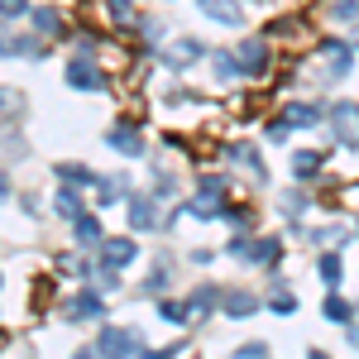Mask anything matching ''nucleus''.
<instances>
[{
	"label": "nucleus",
	"mask_w": 359,
	"mask_h": 359,
	"mask_svg": "<svg viewBox=\"0 0 359 359\" xmlns=\"http://www.w3.org/2000/svg\"><path fill=\"white\" fill-rule=\"evenodd\" d=\"M196 5H201V15H206V20H216V25H225V29H240V25H245L240 0H196Z\"/></svg>",
	"instance_id": "nucleus-9"
},
{
	"label": "nucleus",
	"mask_w": 359,
	"mask_h": 359,
	"mask_svg": "<svg viewBox=\"0 0 359 359\" xmlns=\"http://www.w3.org/2000/svg\"><path fill=\"white\" fill-rule=\"evenodd\" d=\"M106 149L125 154V158H144V130H139V125H130V120H120V125H111V130H106Z\"/></svg>",
	"instance_id": "nucleus-4"
},
{
	"label": "nucleus",
	"mask_w": 359,
	"mask_h": 359,
	"mask_svg": "<svg viewBox=\"0 0 359 359\" xmlns=\"http://www.w3.org/2000/svg\"><path fill=\"white\" fill-rule=\"evenodd\" d=\"M350 316H355V306L345 302V297H326V321H335V326H345V321H350Z\"/></svg>",
	"instance_id": "nucleus-28"
},
{
	"label": "nucleus",
	"mask_w": 359,
	"mask_h": 359,
	"mask_svg": "<svg viewBox=\"0 0 359 359\" xmlns=\"http://www.w3.org/2000/svg\"><path fill=\"white\" fill-rule=\"evenodd\" d=\"M230 158H240L249 172H259V182H264V158H259V149L254 144H230Z\"/></svg>",
	"instance_id": "nucleus-26"
},
{
	"label": "nucleus",
	"mask_w": 359,
	"mask_h": 359,
	"mask_svg": "<svg viewBox=\"0 0 359 359\" xmlns=\"http://www.w3.org/2000/svg\"><path fill=\"white\" fill-rule=\"evenodd\" d=\"M5 106H10V96H5V91H0V111H5Z\"/></svg>",
	"instance_id": "nucleus-39"
},
{
	"label": "nucleus",
	"mask_w": 359,
	"mask_h": 359,
	"mask_svg": "<svg viewBox=\"0 0 359 359\" xmlns=\"http://www.w3.org/2000/svg\"><path fill=\"white\" fill-rule=\"evenodd\" d=\"M125 187H130V177H125V172H115V177H101V182H96V196H101L96 206H115Z\"/></svg>",
	"instance_id": "nucleus-21"
},
{
	"label": "nucleus",
	"mask_w": 359,
	"mask_h": 359,
	"mask_svg": "<svg viewBox=\"0 0 359 359\" xmlns=\"http://www.w3.org/2000/svg\"><path fill=\"white\" fill-rule=\"evenodd\" d=\"M221 306L235 316V321H245V316L259 311V297H254V292H240V287H230V292H221Z\"/></svg>",
	"instance_id": "nucleus-12"
},
{
	"label": "nucleus",
	"mask_w": 359,
	"mask_h": 359,
	"mask_svg": "<svg viewBox=\"0 0 359 359\" xmlns=\"http://www.w3.org/2000/svg\"><path fill=\"white\" fill-rule=\"evenodd\" d=\"M111 20H120V25L130 20V0H111Z\"/></svg>",
	"instance_id": "nucleus-37"
},
{
	"label": "nucleus",
	"mask_w": 359,
	"mask_h": 359,
	"mask_svg": "<svg viewBox=\"0 0 359 359\" xmlns=\"http://www.w3.org/2000/svg\"><path fill=\"white\" fill-rule=\"evenodd\" d=\"M316 172H321V154L316 149H297L292 154V182H311Z\"/></svg>",
	"instance_id": "nucleus-16"
},
{
	"label": "nucleus",
	"mask_w": 359,
	"mask_h": 359,
	"mask_svg": "<svg viewBox=\"0 0 359 359\" xmlns=\"http://www.w3.org/2000/svg\"><path fill=\"white\" fill-rule=\"evenodd\" d=\"M53 172H57V182H72V187H96V182H101V177L82 163H57Z\"/></svg>",
	"instance_id": "nucleus-17"
},
{
	"label": "nucleus",
	"mask_w": 359,
	"mask_h": 359,
	"mask_svg": "<svg viewBox=\"0 0 359 359\" xmlns=\"http://www.w3.org/2000/svg\"><path fill=\"white\" fill-rule=\"evenodd\" d=\"M5 196H10V177L0 172V201H5Z\"/></svg>",
	"instance_id": "nucleus-38"
},
{
	"label": "nucleus",
	"mask_w": 359,
	"mask_h": 359,
	"mask_svg": "<svg viewBox=\"0 0 359 359\" xmlns=\"http://www.w3.org/2000/svg\"><path fill=\"white\" fill-rule=\"evenodd\" d=\"M29 15V0H0V20H20Z\"/></svg>",
	"instance_id": "nucleus-33"
},
{
	"label": "nucleus",
	"mask_w": 359,
	"mask_h": 359,
	"mask_svg": "<svg viewBox=\"0 0 359 359\" xmlns=\"http://www.w3.org/2000/svg\"><path fill=\"white\" fill-rule=\"evenodd\" d=\"M168 283H172V259H158L154 273H149V283H144V297H163Z\"/></svg>",
	"instance_id": "nucleus-19"
},
{
	"label": "nucleus",
	"mask_w": 359,
	"mask_h": 359,
	"mask_svg": "<svg viewBox=\"0 0 359 359\" xmlns=\"http://www.w3.org/2000/svg\"><path fill=\"white\" fill-rule=\"evenodd\" d=\"M331 15L340 25H355L359 20V0H331Z\"/></svg>",
	"instance_id": "nucleus-31"
},
{
	"label": "nucleus",
	"mask_w": 359,
	"mask_h": 359,
	"mask_svg": "<svg viewBox=\"0 0 359 359\" xmlns=\"http://www.w3.org/2000/svg\"><path fill=\"white\" fill-rule=\"evenodd\" d=\"M278 254H283V245H278V240H254L245 259H249V264H264V269H273Z\"/></svg>",
	"instance_id": "nucleus-22"
},
{
	"label": "nucleus",
	"mask_w": 359,
	"mask_h": 359,
	"mask_svg": "<svg viewBox=\"0 0 359 359\" xmlns=\"http://www.w3.org/2000/svg\"><path fill=\"white\" fill-rule=\"evenodd\" d=\"M91 350H96V355H149V340H144V331H135V326H101V335H96Z\"/></svg>",
	"instance_id": "nucleus-1"
},
{
	"label": "nucleus",
	"mask_w": 359,
	"mask_h": 359,
	"mask_svg": "<svg viewBox=\"0 0 359 359\" xmlns=\"http://www.w3.org/2000/svg\"><path fill=\"white\" fill-rule=\"evenodd\" d=\"M130 225H135V230H163V216H158V196H154V192L130 196Z\"/></svg>",
	"instance_id": "nucleus-6"
},
{
	"label": "nucleus",
	"mask_w": 359,
	"mask_h": 359,
	"mask_svg": "<svg viewBox=\"0 0 359 359\" xmlns=\"http://www.w3.org/2000/svg\"><path fill=\"white\" fill-rule=\"evenodd\" d=\"M5 53L10 57H43V39L39 34H5Z\"/></svg>",
	"instance_id": "nucleus-13"
},
{
	"label": "nucleus",
	"mask_w": 359,
	"mask_h": 359,
	"mask_svg": "<svg viewBox=\"0 0 359 359\" xmlns=\"http://www.w3.org/2000/svg\"><path fill=\"white\" fill-rule=\"evenodd\" d=\"M62 82L77 86V91H101V86H106V72L96 67V57H91V53H72V57H67V67H62Z\"/></svg>",
	"instance_id": "nucleus-2"
},
{
	"label": "nucleus",
	"mask_w": 359,
	"mask_h": 359,
	"mask_svg": "<svg viewBox=\"0 0 359 359\" xmlns=\"http://www.w3.org/2000/svg\"><path fill=\"white\" fill-rule=\"evenodd\" d=\"M177 211H187V216H196V221H221L225 216V201H216V196H192V201H182Z\"/></svg>",
	"instance_id": "nucleus-11"
},
{
	"label": "nucleus",
	"mask_w": 359,
	"mask_h": 359,
	"mask_svg": "<svg viewBox=\"0 0 359 359\" xmlns=\"http://www.w3.org/2000/svg\"><path fill=\"white\" fill-rule=\"evenodd\" d=\"M201 192H206V196L225 192V177H216V172H206V177H201Z\"/></svg>",
	"instance_id": "nucleus-36"
},
{
	"label": "nucleus",
	"mask_w": 359,
	"mask_h": 359,
	"mask_svg": "<svg viewBox=\"0 0 359 359\" xmlns=\"http://www.w3.org/2000/svg\"><path fill=\"white\" fill-rule=\"evenodd\" d=\"M187 302H192V311L201 316V311H211V306H221V287H216V283H201V287H196V292L187 297Z\"/></svg>",
	"instance_id": "nucleus-25"
},
{
	"label": "nucleus",
	"mask_w": 359,
	"mask_h": 359,
	"mask_svg": "<svg viewBox=\"0 0 359 359\" xmlns=\"http://www.w3.org/2000/svg\"><path fill=\"white\" fill-rule=\"evenodd\" d=\"M62 316L67 321H101L106 316V302H101V292H72L62 302Z\"/></svg>",
	"instance_id": "nucleus-5"
},
{
	"label": "nucleus",
	"mask_w": 359,
	"mask_h": 359,
	"mask_svg": "<svg viewBox=\"0 0 359 359\" xmlns=\"http://www.w3.org/2000/svg\"><path fill=\"white\" fill-rule=\"evenodd\" d=\"M269 306H273L278 316H287V311H297V297H292L283 283H273V297H269Z\"/></svg>",
	"instance_id": "nucleus-29"
},
{
	"label": "nucleus",
	"mask_w": 359,
	"mask_h": 359,
	"mask_svg": "<svg viewBox=\"0 0 359 359\" xmlns=\"http://www.w3.org/2000/svg\"><path fill=\"white\" fill-rule=\"evenodd\" d=\"M211 72H216V82H235V77H245V72H240V57L225 53V48L211 53Z\"/></svg>",
	"instance_id": "nucleus-18"
},
{
	"label": "nucleus",
	"mask_w": 359,
	"mask_h": 359,
	"mask_svg": "<svg viewBox=\"0 0 359 359\" xmlns=\"http://www.w3.org/2000/svg\"><path fill=\"white\" fill-rule=\"evenodd\" d=\"M287 125H297V130H311L316 120H321V106H311V101H302V106H287V115H283Z\"/></svg>",
	"instance_id": "nucleus-24"
},
{
	"label": "nucleus",
	"mask_w": 359,
	"mask_h": 359,
	"mask_svg": "<svg viewBox=\"0 0 359 359\" xmlns=\"http://www.w3.org/2000/svg\"><path fill=\"white\" fill-rule=\"evenodd\" d=\"M306 206H311V196H306V192H283V211H287V216H302Z\"/></svg>",
	"instance_id": "nucleus-32"
},
{
	"label": "nucleus",
	"mask_w": 359,
	"mask_h": 359,
	"mask_svg": "<svg viewBox=\"0 0 359 359\" xmlns=\"http://www.w3.org/2000/svg\"><path fill=\"white\" fill-rule=\"evenodd\" d=\"M316 240H321V245H350L340 225H326V230H316Z\"/></svg>",
	"instance_id": "nucleus-34"
},
{
	"label": "nucleus",
	"mask_w": 359,
	"mask_h": 359,
	"mask_svg": "<svg viewBox=\"0 0 359 359\" xmlns=\"http://www.w3.org/2000/svg\"><path fill=\"white\" fill-rule=\"evenodd\" d=\"M53 211H57V216H67V221H72V216H82V192H77L72 182H62V192L53 196Z\"/></svg>",
	"instance_id": "nucleus-20"
},
{
	"label": "nucleus",
	"mask_w": 359,
	"mask_h": 359,
	"mask_svg": "<svg viewBox=\"0 0 359 359\" xmlns=\"http://www.w3.org/2000/svg\"><path fill=\"white\" fill-rule=\"evenodd\" d=\"M340 278H345L340 254H321V283H326V287H340Z\"/></svg>",
	"instance_id": "nucleus-27"
},
{
	"label": "nucleus",
	"mask_w": 359,
	"mask_h": 359,
	"mask_svg": "<svg viewBox=\"0 0 359 359\" xmlns=\"http://www.w3.org/2000/svg\"><path fill=\"white\" fill-rule=\"evenodd\" d=\"M331 139L345 149H359V106L355 101H335L331 106Z\"/></svg>",
	"instance_id": "nucleus-3"
},
{
	"label": "nucleus",
	"mask_w": 359,
	"mask_h": 359,
	"mask_svg": "<svg viewBox=\"0 0 359 359\" xmlns=\"http://www.w3.org/2000/svg\"><path fill=\"white\" fill-rule=\"evenodd\" d=\"M259 355H269L264 340H245V345H240V359H259Z\"/></svg>",
	"instance_id": "nucleus-35"
},
{
	"label": "nucleus",
	"mask_w": 359,
	"mask_h": 359,
	"mask_svg": "<svg viewBox=\"0 0 359 359\" xmlns=\"http://www.w3.org/2000/svg\"><path fill=\"white\" fill-rule=\"evenodd\" d=\"M29 15H34V25H39V34H57V29H62V20H57L53 10H48V5H39V10H29Z\"/></svg>",
	"instance_id": "nucleus-30"
},
{
	"label": "nucleus",
	"mask_w": 359,
	"mask_h": 359,
	"mask_svg": "<svg viewBox=\"0 0 359 359\" xmlns=\"http://www.w3.org/2000/svg\"><path fill=\"white\" fill-rule=\"evenodd\" d=\"M135 254H139V245H135V240H125V235H106V240H101V264H106V269H125V264H135Z\"/></svg>",
	"instance_id": "nucleus-7"
},
{
	"label": "nucleus",
	"mask_w": 359,
	"mask_h": 359,
	"mask_svg": "<svg viewBox=\"0 0 359 359\" xmlns=\"http://www.w3.org/2000/svg\"><path fill=\"white\" fill-rule=\"evenodd\" d=\"M158 316H163L168 326H187L196 311H192V302H163V297H158Z\"/></svg>",
	"instance_id": "nucleus-23"
},
{
	"label": "nucleus",
	"mask_w": 359,
	"mask_h": 359,
	"mask_svg": "<svg viewBox=\"0 0 359 359\" xmlns=\"http://www.w3.org/2000/svg\"><path fill=\"white\" fill-rule=\"evenodd\" d=\"M235 57H240V72H245V77H259V72H269V43H264V39H245Z\"/></svg>",
	"instance_id": "nucleus-8"
},
{
	"label": "nucleus",
	"mask_w": 359,
	"mask_h": 359,
	"mask_svg": "<svg viewBox=\"0 0 359 359\" xmlns=\"http://www.w3.org/2000/svg\"><path fill=\"white\" fill-rule=\"evenodd\" d=\"M321 53H326V67H331V77H345L350 72V43H340V39H331V43H321Z\"/></svg>",
	"instance_id": "nucleus-15"
},
{
	"label": "nucleus",
	"mask_w": 359,
	"mask_h": 359,
	"mask_svg": "<svg viewBox=\"0 0 359 359\" xmlns=\"http://www.w3.org/2000/svg\"><path fill=\"white\" fill-rule=\"evenodd\" d=\"M196 57H201V39H177V43L163 53V62L168 67H192Z\"/></svg>",
	"instance_id": "nucleus-14"
},
{
	"label": "nucleus",
	"mask_w": 359,
	"mask_h": 359,
	"mask_svg": "<svg viewBox=\"0 0 359 359\" xmlns=\"http://www.w3.org/2000/svg\"><path fill=\"white\" fill-rule=\"evenodd\" d=\"M101 240H106V230H101V221L96 216H72V245L77 249H101Z\"/></svg>",
	"instance_id": "nucleus-10"
}]
</instances>
